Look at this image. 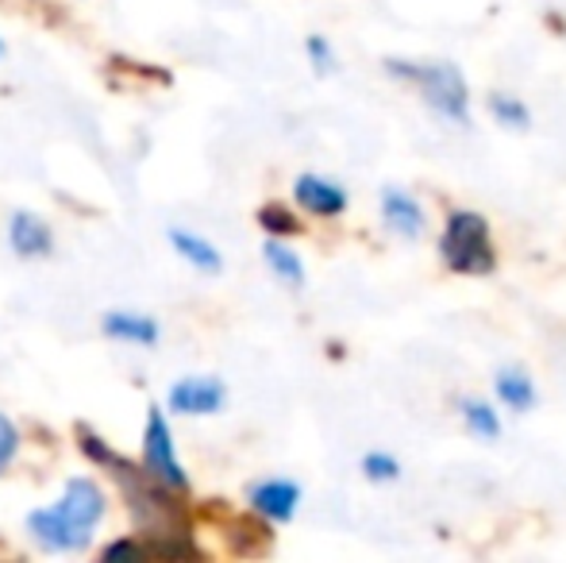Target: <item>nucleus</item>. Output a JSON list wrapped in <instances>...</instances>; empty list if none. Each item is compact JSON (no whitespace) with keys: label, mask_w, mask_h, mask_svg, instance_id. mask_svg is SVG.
Returning a JSON list of instances; mask_svg holds the SVG:
<instances>
[{"label":"nucleus","mask_w":566,"mask_h":563,"mask_svg":"<svg viewBox=\"0 0 566 563\" xmlns=\"http://www.w3.org/2000/svg\"><path fill=\"white\" fill-rule=\"evenodd\" d=\"M108 513V494L97 479L74 475L62 487V498L54 505H39L28 513V536L43 552L66 556V552H85L97 536L101 521Z\"/></svg>","instance_id":"nucleus-1"},{"label":"nucleus","mask_w":566,"mask_h":563,"mask_svg":"<svg viewBox=\"0 0 566 563\" xmlns=\"http://www.w3.org/2000/svg\"><path fill=\"white\" fill-rule=\"evenodd\" d=\"M389 77L417 85L424 105L440 121L467 124L470 121V85L454 62H409V59H386Z\"/></svg>","instance_id":"nucleus-2"},{"label":"nucleus","mask_w":566,"mask_h":563,"mask_svg":"<svg viewBox=\"0 0 566 563\" xmlns=\"http://www.w3.org/2000/svg\"><path fill=\"white\" fill-rule=\"evenodd\" d=\"M440 259L448 271L467 274V279H482V274L497 271V248H493L490 220L474 209H454L443 220Z\"/></svg>","instance_id":"nucleus-3"},{"label":"nucleus","mask_w":566,"mask_h":563,"mask_svg":"<svg viewBox=\"0 0 566 563\" xmlns=\"http://www.w3.org/2000/svg\"><path fill=\"white\" fill-rule=\"evenodd\" d=\"M143 467H147V475H155L158 482H166L170 490H178V494H186L189 490L186 463H181V456H178L174 428H170V421H166L163 406L147 409V428H143Z\"/></svg>","instance_id":"nucleus-4"},{"label":"nucleus","mask_w":566,"mask_h":563,"mask_svg":"<svg viewBox=\"0 0 566 563\" xmlns=\"http://www.w3.org/2000/svg\"><path fill=\"white\" fill-rule=\"evenodd\" d=\"M228 406V386L212 375H189L166 390V409L178 417H212Z\"/></svg>","instance_id":"nucleus-5"},{"label":"nucleus","mask_w":566,"mask_h":563,"mask_svg":"<svg viewBox=\"0 0 566 563\" xmlns=\"http://www.w3.org/2000/svg\"><path fill=\"white\" fill-rule=\"evenodd\" d=\"M301 498H305L301 494V482L282 479V475L259 479L247 487V505H251L254 518H262L266 525H290L301 510Z\"/></svg>","instance_id":"nucleus-6"},{"label":"nucleus","mask_w":566,"mask_h":563,"mask_svg":"<svg viewBox=\"0 0 566 563\" xmlns=\"http://www.w3.org/2000/svg\"><path fill=\"white\" fill-rule=\"evenodd\" d=\"M378 209H381V225H386V232H394L397 240L417 243L420 236L428 232V209L420 205L417 194H409V189L386 186L378 197Z\"/></svg>","instance_id":"nucleus-7"},{"label":"nucleus","mask_w":566,"mask_h":563,"mask_svg":"<svg viewBox=\"0 0 566 563\" xmlns=\"http://www.w3.org/2000/svg\"><path fill=\"white\" fill-rule=\"evenodd\" d=\"M293 205L316 220H336L347 212L350 194L339 181L324 178V174H301V178L293 181Z\"/></svg>","instance_id":"nucleus-8"},{"label":"nucleus","mask_w":566,"mask_h":563,"mask_svg":"<svg viewBox=\"0 0 566 563\" xmlns=\"http://www.w3.org/2000/svg\"><path fill=\"white\" fill-rule=\"evenodd\" d=\"M8 248L20 259H46L54 251V232L39 212H12L8 217Z\"/></svg>","instance_id":"nucleus-9"},{"label":"nucleus","mask_w":566,"mask_h":563,"mask_svg":"<svg viewBox=\"0 0 566 563\" xmlns=\"http://www.w3.org/2000/svg\"><path fill=\"white\" fill-rule=\"evenodd\" d=\"M101 332L116 344H132V347H155L158 344V321L147 313H132V309H116V313H105L101 321Z\"/></svg>","instance_id":"nucleus-10"},{"label":"nucleus","mask_w":566,"mask_h":563,"mask_svg":"<svg viewBox=\"0 0 566 563\" xmlns=\"http://www.w3.org/2000/svg\"><path fill=\"white\" fill-rule=\"evenodd\" d=\"M166 240H170V248L178 251L193 271H201V274L224 271V256H220V248L209 240V236L189 232V228H166Z\"/></svg>","instance_id":"nucleus-11"},{"label":"nucleus","mask_w":566,"mask_h":563,"mask_svg":"<svg viewBox=\"0 0 566 563\" xmlns=\"http://www.w3.org/2000/svg\"><path fill=\"white\" fill-rule=\"evenodd\" d=\"M493 398H497L505 409H513V414H528V409H536V402H539L536 378L521 367H501L497 375H493Z\"/></svg>","instance_id":"nucleus-12"},{"label":"nucleus","mask_w":566,"mask_h":563,"mask_svg":"<svg viewBox=\"0 0 566 563\" xmlns=\"http://www.w3.org/2000/svg\"><path fill=\"white\" fill-rule=\"evenodd\" d=\"M262 259H266L270 274H274L282 285H290V290H301V285H305V279H308L305 263H301V256L282 240V236H270V240L262 243Z\"/></svg>","instance_id":"nucleus-13"},{"label":"nucleus","mask_w":566,"mask_h":563,"mask_svg":"<svg viewBox=\"0 0 566 563\" xmlns=\"http://www.w3.org/2000/svg\"><path fill=\"white\" fill-rule=\"evenodd\" d=\"M459 417H462V425H467V432L474 436V440L493 444V440L501 436V409H497V406H490V402L467 398V402L459 406Z\"/></svg>","instance_id":"nucleus-14"},{"label":"nucleus","mask_w":566,"mask_h":563,"mask_svg":"<svg viewBox=\"0 0 566 563\" xmlns=\"http://www.w3.org/2000/svg\"><path fill=\"white\" fill-rule=\"evenodd\" d=\"M490 116L501 124V128L509 132H528L532 128V108L524 105L521 97H513V93H490Z\"/></svg>","instance_id":"nucleus-15"},{"label":"nucleus","mask_w":566,"mask_h":563,"mask_svg":"<svg viewBox=\"0 0 566 563\" xmlns=\"http://www.w3.org/2000/svg\"><path fill=\"white\" fill-rule=\"evenodd\" d=\"M358 471H363L366 482H378V487H386V482H397L405 475L401 459L394 456V451H366L363 459H358Z\"/></svg>","instance_id":"nucleus-16"},{"label":"nucleus","mask_w":566,"mask_h":563,"mask_svg":"<svg viewBox=\"0 0 566 563\" xmlns=\"http://www.w3.org/2000/svg\"><path fill=\"white\" fill-rule=\"evenodd\" d=\"M259 225L266 228L270 236H282V240H285V236H297L301 232V220L293 217L285 205H277V201L274 205H262V209H259Z\"/></svg>","instance_id":"nucleus-17"},{"label":"nucleus","mask_w":566,"mask_h":563,"mask_svg":"<svg viewBox=\"0 0 566 563\" xmlns=\"http://www.w3.org/2000/svg\"><path fill=\"white\" fill-rule=\"evenodd\" d=\"M305 59H308V66H313L316 74H336V66H339L336 46H332V39H324V35H308L305 39Z\"/></svg>","instance_id":"nucleus-18"},{"label":"nucleus","mask_w":566,"mask_h":563,"mask_svg":"<svg viewBox=\"0 0 566 563\" xmlns=\"http://www.w3.org/2000/svg\"><path fill=\"white\" fill-rule=\"evenodd\" d=\"M77 448H82L85 456L93 459V463H105V467H113V471H116L119 463H124V459H119V451L108 448V444L101 440V436L93 432V428H85V425L77 428Z\"/></svg>","instance_id":"nucleus-19"},{"label":"nucleus","mask_w":566,"mask_h":563,"mask_svg":"<svg viewBox=\"0 0 566 563\" xmlns=\"http://www.w3.org/2000/svg\"><path fill=\"white\" fill-rule=\"evenodd\" d=\"M15 456H20V428L8 421L4 414H0V475L12 467Z\"/></svg>","instance_id":"nucleus-20"},{"label":"nucleus","mask_w":566,"mask_h":563,"mask_svg":"<svg viewBox=\"0 0 566 563\" xmlns=\"http://www.w3.org/2000/svg\"><path fill=\"white\" fill-rule=\"evenodd\" d=\"M147 541H135V536H124V541H113L105 552H101V560H127V556H147Z\"/></svg>","instance_id":"nucleus-21"},{"label":"nucleus","mask_w":566,"mask_h":563,"mask_svg":"<svg viewBox=\"0 0 566 563\" xmlns=\"http://www.w3.org/2000/svg\"><path fill=\"white\" fill-rule=\"evenodd\" d=\"M0 59H4V39H0Z\"/></svg>","instance_id":"nucleus-22"}]
</instances>
